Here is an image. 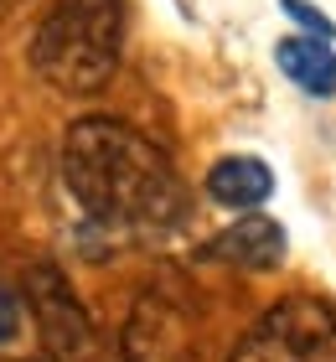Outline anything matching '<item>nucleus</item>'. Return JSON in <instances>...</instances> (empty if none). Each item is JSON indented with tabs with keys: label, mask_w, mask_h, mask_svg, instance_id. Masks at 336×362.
<instances>
[{
	"label": "nucleus",
	"mask_w": 336,
	"mask_h": 362,
	"mask_svg": "<svg viewBox=\"0 0 336 362\" xmlns=\"http://www.w3.org/2000/svg\"><path fill=\"white\" fill-rule=\"evenodd\" d=\"M62 181L73 202L114 233H171L187 192L156 145L120 119H78L62 140Z\"/></svg>",
	"instance_id": "nucleus-1"
},
{
	"label": "nucleus",
	"mask_w": 336,
	"mask_h": 362,
	"mask_svg": "<svg viewBox=\"0 0 336 362\" xmlns=\"http://www.w3.org/2000/svg\"><path fill=\"white\" fill-rule=\"evenodd\" d=\"M124 0H57L31 37V68L57 93H98L120 68Z\"/></svg>",
	"instance_id": "nucleus-2"
},
{
	"label": "nucleus",
	"mask_w": 336,
	"mask_h": 362,
	"mask_svg": "<svg viewBox=\"0 0 336 362\" xmlns=\"http://www.w3.org/2000/svg\"><path fill=\"white\" fill-rule=\"evenodd\" d=\"M228 362H336V310L315 295H290L233 347Z\"/></svg>",
	"instance_id": "nucleus-3"
},
{
	"label": "nucleus",
	"mask_w": 336,
	"mask_h": 362,
	"mask_svg": "<svg viewBox=\"0 0 336 362\" xmlns=\"http://www.w3.org/2000/svg\"><path fill=\"white\" fill-rule=\"evenodd\" d=\"M207 254L233 264V269H254V274L279 269L284 254H290V233H284L274 218H264V212H248V218H238L233 228H223V233L207 243Z\"/></svg>",
	"instance_id": "nucleus-4"
},
{
	"label": "nucleus",
	"mask_w": 336,
	"mask_h": 362,
	"mask_svg": "<svg viewBox=\"0 0 336 362\" xmlns=\"http://www.w3.org/2000/svg\"><path fill=\"white\" fill-rule=\"evenodd\" d=\"M207 197L217 207H238V212H259L274 197V171L259 156H223L207 171Z\"/></svg>",
	"instance_id": "nucleus-5"
},
{
	"label": "nucleus",
	"mask_w": 336,
	"mask_h": 362,
	"mask_svg": "<svg viewBox=\"0 0 336 362\" xmlns=\"http://www.w3.org/2000/svg\"><path fill=\"white\" fill-rule=\"evenodd\" d=\"M274 62L300 93L336 98V52H331V42H321V37H279Z\"/></svg>",
	"instance_id": "nucleus-6"
},
{
	"label": "nucleus",
	"mask_w": 336,
	"mask_h": 362,
	"mask_svg": "<svg viewBox=\"0 0 336 362\" xmlns=\"http://www.w3.org/2000/svg\"><path fill=\"white\" fill-rule=\"evenodd\" d=\"M279 6H284V16H290V21L306 26V37H321V42H331V37H336L331 16H326L321 6H311V0H279Z\"/></svg>",
	"instance_id": "nucleus-7"
},
{
	"label": "nucleus",
	"mask_w": 336,
	"mask_h": 362,
	"mask_svg": "<svg viewBox=\"0 0 336 362\" xmlns=\"http://www.w3.org/2000/svg\"><path fill=\"white\" fill-rule=\"evenodd\" d=\"M16 332H21V300H16V290L0 279V347L16 341Z\"/></svg>",
	"instance_id": "nucleus-8"
},
{
	"label": "nucleus",
	"mask_w": 336,
	"mask_h": 362,
	"mask_svg": "<svg viewBox=\"0 0 336 362\" xmlns=\"http://www.w3.org/2000/svg\"><path fill=\"white\" fill-rule=\"evenodd\" d=\"M6 362H37V357H6Z\"/></svg>",
	"instance_id": "nucleus-9"
}]
</instances>
